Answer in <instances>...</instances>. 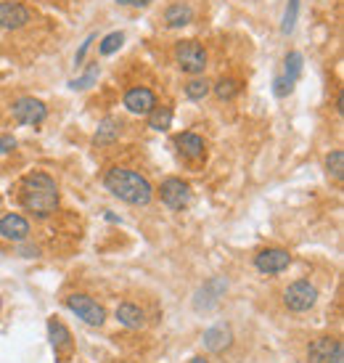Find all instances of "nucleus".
<instances>
[{
	"mask_svg": "<svg viewBox=\"0 0 344 363\" xmlns=\"http://www.w3.org/2000/svg\"><path fill=\"white\" fill-rule=\"evenodd\" d=\"M154 0H130V6H135V9H146V6H151Z\"/></svg>",
	"mask_w": 344,
	"mask_h": 363,
	"instance_id": "2f4dec72",
	"label": "nucleus"
},
{
	"mask_svg": "<svg viewBox=\"0 0 344 363\" xmlns=\"http://www.w3.org/2000/svg\"><path fill=\"white\" fill-rule=\"evenodd\" d=\"M67 308H69L77 318H82L88 326H101V323L106 321V311H103L96 300H91L88 294H69V297H67Z\"/></svg>",
	"mask_w": 344,
	"mask_h": 363,
	"instance_id": "39448f33",
	"label": "nucleus"
},
{
	"mask_svg": "<svg viewBox=\"0 0 344 363\" xmlns=\"http://www.w3.org/2000/svg\"><path fill=\"white\" fill-rule=\"evenodd\" d=\"M0 236L16 244L27 242L30 239V223L19 212H8L6 218H0Z\"/></svg>",
	"mask_w": 344,
	"mask_h": 363,
	"instance_id": "9b49d317",
	"label": "nucleus"
},
{
	"mask_svg": "<svg viewBox=\"0 0 344 363\" xmlns=\"http://www.w3.org/2000/svg\"><path fill=\"white\" fill-rule=\"evenodd\" d=\"M175 61L185 74H202L207 69V51L202 48V43L180 40L175 45Z\"/></svg>",
	"mask_w": 344,
	"mask_h": 363,
	"instance_id": "7ed1b4c3",
	"label": "nucleus"
},
{
	"mask_svg": "<svg viewBox=\"0 0 344 363\" xmlns=\"http://www.w3.org/2000/svg\"><path fill=\"white\" fill-rule=\"evenodd\" d=\"M117 321H120L122 326H127V329H141L143 323H146V313H143L138 305L122 303L120 308H117Z\"/></svg>",
	"mask_w": 344,
	"mask_h": 363,
	"instance_id": "f3484780",
	"label": "nucleus"
},
{
	"mask_svg": "<svg viewBox=\"0 0 344 363\" xmlns=\"http://www.w3.org/2000/svg\"><path fill=\"white\" fill-rule=\"evenodd\" d=\"M294 91V85L289 80H286L284 74L281 77H275V82H273V93L278 96V99H284V96H289V93Z\"/></svg>",
	"mask_w": 344,
	"mask_h": 363,
	"instance_id": "cd10ccee",
	"label": "nucleus"
},
{
	"mask_svg": "<svg viewBox=\"0 0 344 363\" xmlns=\"http://www.w3.org/2000/svg\"><path fill=\"white\" fill-rule=\"evenodd\" d=\"M225 289H228V281H223V279H210V281L199 289V294H207V300H199L196 308H199V311H210V308L225 294Z\"/></svg>",
	"mask_w": 344,
	"mask_h": 363,
	"instance_id": "2eb2a0df",
	"label": "nucleus"
},
{
	"mask_svg": "<svg viewBox=\"0 0 344 363\" xmlns=\"http://www.w3.org/2000/svg\"><path fill=\"white\" fill-rule=\"evenodd\" d=\"M122 43H125V35H122V32H112V35H106L101 40L98 53H101V56H112V53H117L122 48Z\"/></svg>",
	"mask_w": 344,
	"mask_h": 363,
	"instance_id": "393cba45",
	"label": "nucleus"
},
{
	"mask_svg": "<svg viewBox=\"0 0 344 363\" xmlns=\"http://www.w3.org/2000/svg\"><path fill=\"white\" fill-rule=\"evenodd\" d=\"M96 77H98V67H91V69L82 74L80 80H71L69 85L74 88V91H85V88H91L93 82H96Z\"/></svg>",
	"mask_w": 344,
	"mask_h": 363,
	"instance_id": "bb28decb",
	"label": "nucleus"
},
{
	"mask_svg": "<svg viewBox=\"0 0 344 363\" xmlns=\"http://www.w3.org/2000/svg\"><path fill=\"white\" fill-rule=\"evenodd\" d=\"M193 21V9L188 3H172L164 11V24L167 27H185Z\"/></svg>",
	"mask_w": 344,
	"mask_h": 363,
	"instance_id": "dca6fc26",
	"label": "nucleus"
},
{
	"mask_svg": "<svg viewBox=\"0 0 344 363\" xmlns=\"http://www.w3.org/2000/svg\"><path fill=\"white\" fill-rule=\"evenodd\" d=\"M11 114H13V120L19 122V125H40V122L48 117V109H45V104L38 101V99L24 96L19 101H13Z\"/></svg>",
	"mask_w": 344,
	"mask_h": 363,
	"instance_id": "423d86ee",
	"label": "nucleus"
},
{
	"mask_svg": "<svg viewBox=\"0 0 344 363\" xmlns=\"http://www.w3.org/2000/svg\"><path fill=\"white\" fill-rule=\"evenodd\" d=\"M328 363H344V345H342V340L334 345V350H331V355H328Z\"/></svg>",
	"mask_w": 344,
	"mask_h": 363,
	"instance_id": "c85d7f7f",
	"label": "nucleus"
},
{
	"mask_svg": "<svg viewBox=\"0 0 344 363\" xmlns=\"http://www.w3.org/2000/svg\"><path fill=\"white\" fill-rule=\"evenodd\" d=\"M21 204L38 218H48L59 207V186L45 172H32L21 181Z\"/></svg>",
	"mask_w": 344,
	"mask_h": 363,
	"instance_id": "f03ea898",
	"label": "nucleus"
},
{
	"mask_svg": "<svg viewBox=\"0 0 344 363\" xmlns=\"http://www.w3.org/2000/svg\"><path fill=\"white\" fill-rule=\"evenodd\" d=\"M91 43H93V38H88V40L82 43V48L77 51V56H74V64H82V59H85V53H88V48H91Z\"/></svg>",
	"mask_w": 344,
	"mask_h": 363,
	"instance_id": "7c9ffc66",
	"label": "nucleus"
},
{
	"mask_svg": "<svg viewBox=\"0 0 344 363\" xmlns=\"http://www.w3.org/2000/svg\"><path fill=\"white\" fill-rule=\"evenodd\" d=\"M117 3H120V6H130V0H117Z\"/></svg>",
	"mask_w": 344,
	"mask_h": 363,
	"instance_id": "72a5a7b5",
	"label": "nucleus"
},
{
	"mask_svg": "<svg viewBox=\"0 0 344 363\" xmlns=\"http://www.w3.org/2000/svg\"><path fill=\"white\" fill-rule=\"evenodd\" d=\"M326 170H328V175H334L336 181H342L344 178V152L342 149H336V152H331L328 157H326Z\"/></svg>",
	"mask_w": 344,
	"mask_h": 363,
	"instance_id": "b1692460",
	"label": "nucleus"
},
{
	"mask_svg": "<svg viewBox=\"0 0 344 363\" xmlns=\"http://www.w3.org/2000/svg\"><path fill=\"white\" fill-rule=\"evenodd\" d=\"M297 13H299V0H289V6H286V13H284V35H292L294 32V24H297Z\"/></svg>",
	"mask_w": 344,
	"mask_h": 363,
	"instance_id": "a878e982",
	"label": "nucleus"
},
{
	"mask_svg": "<svg viewBox=\"0 0 344 363\" xmlns=\"http://www.w3.org/2000/svg\"><path fill=\"white\" fill-rule=\"evenodd\" d=\"M210 93H212V82L204 80V77H193V80L185 85V96H188L191 101H204Z\"/></svg>",
	"mask_w": 344,
	"mask_h": 363,
	"instance_id": "4be33fe9",
	"label": "nucleus"
},
{
	"mask_svg": "<svg viewBox=\"0 0 344 363\" xmlns=\"http://www.w3.org/2000/svg\"><path fill=\"white\" fill-rule=\"evenodd\" d=\"M231 345H233V332L228 323H217V326L204 332V347L210 353H225Z\"/></svg>",
	"mask_w": 344,
	"mask_h": 363,
	"instance_id": "f8f14e48",
	"label": "nucleus"
},
{
	"mask_svg": "<svg viewBox=\"0 0 344 363\" xmlns=\"http://www.w3.org/2000/svg\"><path fill=\"white\" fill-rule=\"evenodd\" d=\"M146 117H149V128H151V130H167V128L172 125V109L170 106H159V104H156Z\"/></svg>",
	"mask_w": 344,
	"mask_h": 363,
	"instance_id": "aec40b11",
	"label": "nucleus"
},
{
	"mask_svg": "<svg viewBox=\"0 0 344 363\" xmlns=\"http://www.w3.org/2000/svg\"><path fill=\"white\" fill-rule=\"evenodd\" d=\"M159 196H162V202L170 210H183V207H188V202H191V189L180 178H167L159 186Z\"/></svg>",
	"mask_w": 344,
	"mask_h": 363,
	"instance_id": "0eeeda50",
	"label": "nucleus"
},
{
	"mask_svg": "<svg viewBox=\"0 0 344 363\" xmlns=\"http://www.w3.org/2000/svg\"><path fill=\"white\" fill-rule=\"evenodd\" d=\"M212 91H214V96H217L220 101H231V99H236V96H239L241 85H239V80H233V77H223V80L214 82Z\"/></svg>",
	"mask_w": 344,
	"mask_h": 363,
	"instance_id": "412c9836",
	"label": "nucleus"
},
{
	"mask_svg": "<svg viewBox=\"0 0 344 363\" xmlns=\"http://www.w3.org/2000/svg\"><path fill=\"white\" fill-rule=\"evenodd\" d=\"M299 74H302V53H297V51L286 53V72H284V77L294 85V82L299 80Z\"/></svg>",
	"mask_w": 344,
	"mask_h": 363,
	"instance_id": "5701e85b",
	"label": "nucleus"
},
{
	"mask_svg": "<svg viewBox=\"0 0 344 363\" xmlns=\"http://www.w3.org/2000/svg\"><path fill=\"white\" fill-rule=\"evenodd\" d=\"M48 337H51V345H53V353H56V358H61V361H69L71 353H74V342H71L69 329H67L61 321L51 318V321H48Z\"/></svg>",
	"mask_w": 344,
	"mask_h": 363,
	"instance_id": "9d476101",
	"label": "nucleus"
},
{
	"mask_svg": "<svg viewBox=\"0 0 344 363\" xmlns=\"http://www.w3.org/2000/svg\"><path fill=\"white\" fill-rule=\"evenodd\" d=\"M120 133H122V122L117 120V117H106V120H101L98 130H96V146L114 143L120 138Z\"/></svg>",
	"mask_w": 344,
	"mask_h": 363,
	"instance_id": "a211bd4d",
	"label": "nucleus"
},
{
	"mask_svg": "<svg viewBox=\"0 0 344 363\" xmlns=\"http://www.w3.org/2000/svg\"><path fill=\"white\" fill-rule=\"evenodd\" d=\"M191 363H210V361H207V358H202V355H196V358H193Z\"/></svg>",
	"mask_w": 344,
	"mask_h": 363,
	"instance_id": "473e14b6",
	"label": "nucleus"
},
{
	"mask_svg": "<svg viewBox=\"0 0 344 363\" xmlns=\"http://www.w3.org/2000/svg\"><path fill=\"white\" fill-rule=\"evenodd\" d=\"M318 303V289L310 281H294L286 286L284 292V305L292 313H307L313 305Z\"/></svg>",
	"mask_w": 344,
	"mask_h": 363,
	"instance_id": "20e7f679",
	"label": "nucleus"
},
{
	"mask_svg": "<svg viewBox=\"0 0 344 363\" xmlns=\"http://www.w3.org/2000/svg\"><path fill=\"white\" fill-rule=\"evenodd\" d=\"M175 146H178V152H180L185 160H191V162H199L204 157V141H202V135H196V133H180V135L175 138Z\"/></svg>",
	"mask_w": 344,
	"mask_h": 363,
	"instance_id": "4468645a",
	"label": "nucleus"
},
{
	"mask_svg": "<svg viewBox=\"0 0 344 363\" xmlns=\"http://www.w3.org/2000/svg\"><path fill=\"white\" fill-rule=\"evenodd\" d=\"M336 342H339V340H334V337L313 340V345L307 347V358H310V363H328V355H331Z\"/></svg>",
	"mask_w": 344,
	"mask_h": 363,
	"instance_id": "6ab92c4d",
	"label": "nucleus"
},
{
	"mask_svg": "<svg viewBox=\"0 0 344 363\" xmlns=\"http://www.w3.org/2000/svg\"><path fill=\"white\" fill-rule=\"evenodd\" d=\"M32 21V11L16 0H3L0 3V27L6 30H21Z\"/></svg>",
	"mask_w": 344,
	"mask_h": 363,
	"instance_id": "6e6552de",
	"label": "nucleus"
},
{
	"mask_svg": "<svg viewBox=\"0 0 344 363\" xmlns=\"http://www.w3.org/2000/svg\"><path fill=\"white\" fill-rule=\"evenodd\" d=\"M292 265V255L286 250H263V252L254 257V268L265 276H275V273H284Z\"/></svg>",
	"mask_w": 344,
	"mask_h": 363,
	"instance_id": "1a4fd4ad",
	"label": "nucleus"
},
{
	"mask_svg": "<svg viewBox=\"0 0 344 363\" xmlns=\"http://www.w3.org/2000/svg\"><path fill=\"white\" fill-rule=\"evenodd\" d=\"M103 186L112 196L132 204V207H146L154 196L151 183L146 181L141 172L125 170V167H112L103 178Z\"/></svg>",
	"mask_w": 344,
	"mask_h": 363,
	"instance_id": "f257e3e1",
	"label": "nucleus"
},
{
	"mask_svg": "<svg viewBox=\"0 0 344 363\" xmlns=\"http://www.w3.org/2000/svg\"><path fill=\"white\" fill-rule=\"evenodd\" d=\"M16 146V141H13V135H0V154L11 152Z\"/></svg>",
	"mask_w": 344,
	"mask_h": 363,
	"instance_id": "c756f323",
	"label": "nucleus"
},
{
	"mask_svg": "<svg viewBox=\"0 0 344 363\" xmlns=\"http://www.w3.org/2000/svg\"><path fill=\"white\" fill-rule=\"evenodd\" d=\"M125 106L132 114H149L156 106V96L149 88H130L125 93Z\"/></svg>",
	"mask_w": 344,
	"mask_h": 363,
	"instance_id": "ddd939ff",
	"label": "nucleus"
}]
</instances>
